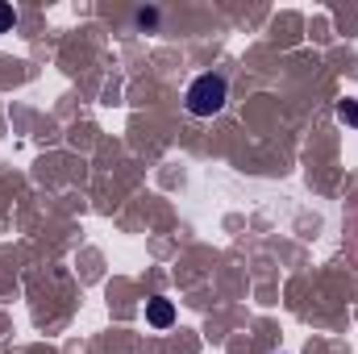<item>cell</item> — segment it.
Masks as SVG:
<instances>
[{
	"mask_svg": "<svg viewBox=\"0 0 358 354\" xmlns=\"http://www.w3.org/2000/svg\"><path fill=\"white\" fill-rule=\"evenodd\" d=\"M146 321H150L155 330H171V325H176V304H171L167 296L146 300Z\"/></svg>",
	"mask_w": 358,
	"mask_h": 354,
	"instance_id": "cell-2",
	"label": "cell"
},
{
	"mask_svg": "<svg viewBox=\"0 0 358 354\" xmlns=\"http://www.w3.org/2000/svg\"><path fill=\"white\" fill-rule=\"evenodd\" d=\"M338 117H342L346 125H355V129H358V100H342V104H338Z\"/></svg>",
	"mask_w": 358,
	"mask_h": 354,
	"instance_id": "cell-3",
	"label": "cell"
},
{
	"mask_svg": "<svg viewBox=\"0 0 358 354\" xmlns=\"http://www.w3.org/2000/svg\"><path fill=\"white\" fill-rule=\"evenodd\" d=\"M225 100H229V80H225L221 71L196 76V80L187 84V96H183V104H187L192 117H217V113L225 108Z\"/></svg>",
	"mask_w": 358,
	"mask_h": 354,
	"instance_id": "cell-1",
	"label": "cell"
},
{
	"mask_svg": "<svg viewBox=\"0 0 358 354\" xmlns=\"http://www.w3.org/2000/svg\"><path fill=\"white\" fill-rule=\"evenodd\" d=\"M13 25H17V13H13V4H4V0H0V34H8Z\"/></svg>",
	"mask_w": 358,
	"mask_h": 354,
	"instance_id": "cell-4",
	"label": "cell"
}]
</instances>
